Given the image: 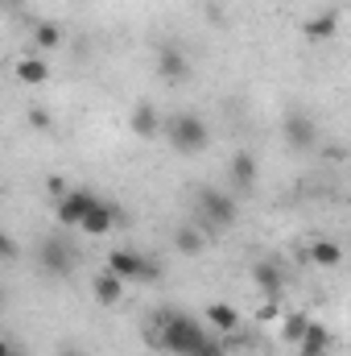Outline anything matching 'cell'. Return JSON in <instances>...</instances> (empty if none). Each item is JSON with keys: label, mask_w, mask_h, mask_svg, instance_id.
Listing matches in <instances>:
<instances>
[{"label": "cell", "mask_w": 351, "mask_h": 356, "mask_svg": "<svg viewBox=\"0 0 351 356\" xmlns=\"http://www.w3.org/2000/svg\"><path fill=\"white\" fill-rule=\"evenodd\" d=\"M149 336H153V348H162V353H170V356H228L232 353V348H228L219 336H211L198 319L182 315L174 307H162V311L153 315Z\"/></svg>", "instance_id": "cell-1"}, {"label": "cell", "mask_w": 351, "mask_h": 356, "mask_svg": "<svg viewBox=\"0 0 351 356\" xmlns=\"http://www.w3.org/2000/svg\"><path fill=\"white\" fill-rule=\"evenodd\" d=\"M166 141L174 145L178 154H203L207 145H211V129L198 120V116H190V112H174V116H166Z\"/></svg>", "instance_id": "cell-2"}, {"label": "cell", "mask_w": 351, "mask_h": 356, "mask_svg": "<svg viewBox=\"0 0 351 356\" xmlns=\"http://www.w3.org/2000/svg\"><path fill=\"white\" fill-rule=\"evenodd\" d=\"M108 269L120 273L124 282H157V273H162V266L153 257H145L141 249H112L108 253Z\"/></svg>", "instance_id": "cell-3"}, {"label": "cell", "mask_w": 351, "mask_h": 356, "mask_svg": "<svg viewBox=\"0 0 351 356\" xmlns=\"http://www.w3.org/2000/svg\"><path fill=\"white\" fill-rule=\"evenodd\" d=\"M194 203H198V216H203V220H211V224H219V228L236 224V216H240L236 199H232L228 191H215V186H198Z\"/></svg>", "instance_id": "cell-4"}, {"label": "cell", "mask_w": 351, "mask_h": 356, "mask_svg": "<svg viewBox=\"0 0 351 356\" xmlns=\"http://www.w3.org/2000/svg\"><path fill=\"white\" fill-rule=\"evenodd\" d=\"M99 203V195L95 191H83V186H71V195H62V199H54V220L62 224V228H79L83 220H87V211Z\"/></svg>", "instance_id": "cell-5"}, {"label": "cell", "mask_w": 351, "mask_h": 356, "mask_svg": "<svg viewBox=\"0 0 351 356\" xmlns=\"http://www.w3.org/2000/svg\"><path fill=\"white\" fill-rule=\"evenodd\" d=\"M281 133H285V145L298 149V154H306V149L318 145V124H314L310 112H289L285 124H281Z\"/></svg>", "instance_id": "cell-6"}, {"label": "cell", "mask_w": 351, "mask_h": 356, "mask_svg": "<svg viewBox=\"0 0 351 356\" xmlns=\"http://www.w3.org/2000/svg\"><path fill=\"white\" fill-rule=\"evenodd\" d=\"M203 319L211 332H219V340L232 348V340H240V311L232 302H207L203 307Z\"/></svg>", "instance_id": "cell-7"}, {"label": "cell", "mask_w": 351, "mask_h": 356, "mask_svg": "<svg viewBox=\"0 0 351 356\" xmlns=\"http://www.w3.org/2000/svg\"><path fill=\"white\" fill-rule=\"evenodd\" d=\"M37 257H42V266L50 269L54 277H67V273L75 269V261H79L75 249H71L67 241H58V236H46V241L37 245Z\"/></svg>", "instance_id": "cell-8"}, {"label": "cell", "mask_w": 351, "mask_h": 356, "mask_svg": "<svg viewBox=\"0 0 351 356\" xmlns=\"http://www.w3.org/2000/svg\"><path fill=\"white\" fill-rule=\"evenodd\" d=\"M116 224H120V207H116V203H108V199H99V203L87 211V220L79 224V232L91 236V241H103Z\"/></svg>", "instance_id": "cell-9"}, {"label": "cell", "mask_w": 351, "mask_h": 356, "mask_svg": "<svg viewBox=\"0 0 351 356\" xmlns=\"http://www.w3.org/2000/svg\"><path fill=\"white\" fill-rule=\"evenodd\" d=\"M124 290H128V282H124L120 273H112V269H103V273L91 277V298H95L99 307H116V302L124 298Z\"/></svg>", "instance_id": "cell-10"}, {"label": "cell", "mask_w": 351, "mask_h": 356, "mask_svg": "<svg viewBox=\"0 0 351 356\" xmlns=\"http://www.w3.org/2000/svg\"><path fill=\"white\" fill-rule=\"evenodd\" d=\"M157 71H162L170 83H186V79H190V58L182 54V46L170 42V46L157 50Z\"/></svg>", "instance_id": "cell-11"}, {"label": "cell", "mask_w": 351, "mask_h": 356, "mask_svg": "<svg viewBox=\"0 0 351 356\" xmlns=\"http://www.w3.org/2000/svg\"><path fill=\"white\" fill-rule=\"evenodd\" d=\"M306 261L318 266V269H339V261H343V245L331 241V236H314V241L306 245Z\"/></svg>", "instance_id": "cell-12"}, {"label": "cell", "mask_w": 351, "mask_h": 356, "mask_svg": "<svg viewBox=\"0 0 351 356\" xmlns=\"http://www.w3.org/2000/svg\"><path fill=\"white\" fill-rule=\"evenodd\" d=\"M335 33H339V13H331V8L310 13V17L302 21V38H306V42H331Z\"/></svg>", "instance_id": "cell-13"}, {"label": "cell", "mask_w": 351, "mask_h": 356, "mask_svg": "<svg viewBox=\"0 0 351 356\" xmlns=\"http://www.w3.org/2000/svg\"><path fill=\"white\" fill-rule=\"evenodd\" d=\"M128 129H132V137L149 141V137H157V133L166 129V120H162V112H157L153 104H137L132 116H128Z\"/></svg>", "instance_id": "cell-14"}, {"label": "cell", "mask_w": 351, "mask_h": 356, "mask_svg": "<svg viewBox=\"0 0 351 356\" xmlns=\"http://www.w3.org/2000/svg\"><path fill=\"white\" fill-rule=\"evenodd\" d=\"M12 75H17L21 83L37 88V83H46V79H50V67H46V58H37V54L29 50V54H21V58L12 63Z\"/></svg>", "instance_id": "cell-15"}, {"label": "cell", "mask_w": 351, "mask_h": 356, "mask_svg": "<svg viewBox=\"0 0 351 356\" xmlns=\"http://www.w3.org/2000/svg\"><path fill=\"white\" fill-rule=\"evenodd\" d=\"M310 323H314V319H310V311H285V319L277 323V336H281L285 344H293V348H298V344H302V336L310 332Z\"/></svg>", "instance_id": "cell-16"}, {"label": "cell", "mask_w": 351, "mask_h": 356, "mask_svg": "<svg viewBox=\"0 0 351 356\" xmlns=\"http://www.w3.org/2000/svg\"><path fill=\"white\" fill-rule=\"evenodd\" d=\"M228 175H232V182H236L240 191H248V186L257 182V158H252L248 149H236V154L228 158Z\"/></svg>", "instance_id": "cell-17"}, {"label": "cell", "mask_w": 351, "mask_h": 356, "mask_svg": "<svg viewBox=\"0 0 351 356\" xmlns=\"http://www.w3.org/2000/svg\"><path fill=\"white\" fill-rule=\"evenodd\" d=\"M331 327H323L318 319L310 323V332L302 336V344H298V356H331Z\"/></svg>", "instance_id": "cell-18"}, {"label": "cell", "mask_w": 351, "mask_h": 356, "mask_svg": "<svg viewBox=\"0 0 351 356\" xmlns=\"http://www.w3.org/2000/svg\"><path fill=\"white\" fill-rule=\"evenodd\" d=\"M252 282H257L261 294H277V298H281L285 277H281V266H277V261H257V266H252Z\"/></svg>", "instance_id": "cell-19"}, {"label": "cell", "mask_w": 351, "mask_h": 356, "mask_svg": "<svg viewBox=\"0 0 351 356\" xmlns=\"http://www.w3.org/2000/svg\"><path fill=\"white\" fill-rule=\"evenodd\" d=\"M58 46H62V29L54 21L33 25V50H58Z\"/></svg>", "instance_id": "cell-20"}, {"label": "cell", "mask_w": 351, "mask_h": 356, "mask_svg": "<svg viewBox=\"0 0 351 356\" xmlns=\"http://www.w3.org/2000/svg\"><path fill=\"white\" fill-rule=\"evenodd\" d=\"M174 245H178V253H182V257H198V253H203V232L186 224V228H178Z\"/></svg>", "instance_id": "cell-21"}, {"label": "cell", "mask_w": 351, "mask_h": 356, "mask_svg": "<svg viewBox=\"0 0 351 356\" xmlns=\"http://www.w3.org/2000/svg\"><path fill=\"white\" fill-rule=\"evenodd\" d=\"M281 319H285V307H281V298H277V294H264L261 298V307H257V323H281Z\"/></svg>", "instance_id": "cell-22"}, {"label": "cell", "mask_w": 351, "mask_h": 356, "mask_svg": "<svg viewBox=\"0 0 351 356\" xmlns=\"http://www.w3.org/2000/svg\"><path fill=\"white\" fill-rule=\"evenodd\" d=\"M46 191H50L54 199H62V195H71V182H67L62 175H50L46 178Z\"/></svg>", "instance_id": "cell-23"}, {"label": "cell", "mask_w": 351, "mask_h": 356, "mask_svg": "<svg viewBox=\"0 0 351 356\" xmlns=\"http://www.w3.org/2000/svg\"><path fill=\"white\" fill-rule=\"evenodd\" d=\"M29 124L33 129H50V112L46 108H29Z\"/></svg>", "instance_id": "cell-24"}, {"label": "cell", "mask_w": 351, "mask_h": 356, "mask_svg": "<svg viewBox=\"0 0 351 356\" xmlns=\"http://www.w3.org/2000/svg\"><path fill=\"white\" fill-rule=\"evenodd\" d=\"M0 245H4V261H12V257H17V241H12V236H4Z\"/></svg>", "instance_id": "cell-25"}, {"label": "cell", "mask_w": 351, "mask_h": 356, "mask_svg": "<svg viewBox=\"0 0 351 356\" xmlns=\"http://www.w3.org/2000/svg\"><path fill=\"white\" fill-rule=\"evenodd\" d=\"M58 356H87V353H83V348H75V344H62V348H58Z\"/></svg>", "instance_id": "cell-26"}, {"label": "cell", "mask_w": 351, "mask_h": 356, "mask_svg": "<svg viewBox=\"0 0 351 356\" xmlns=\"http://www.w3.org/2000/svg\"><path fill=\"white\" fill-rule=\"evenodd\" d=\"M0 356H25L17 344H0Z\"/></svg>", "instance_id": "cell-27"}, {"label": "cell", "mask_w": 351, "mask_h": 356, "mask_svg": "<svg viewBox=\"0 0 351 356\" xmlns=\"http://www.w3.org/2000/svg\"><path fill=\"white\" fill-rule=\"evenodd\" d=\"M8 4H21V0H8Z\"/></svg>", "instance_id": "cell-28"}]
</instances>
